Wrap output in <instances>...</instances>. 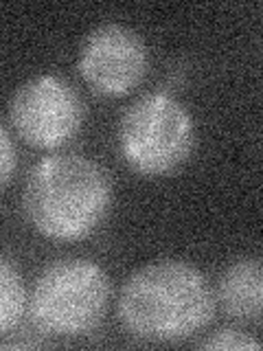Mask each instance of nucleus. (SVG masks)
<instances>
[{
	"mask_svg": "<svg viewBox=\"0 0 263 351\" xmlns=\"http://www.w3.org/2000/svg\"><path fill=\"white\" fill-rule=\"evenodd\" d=\"M215 299L204 274L180 259L138 268L121 288L116 314L123 329L147 343H180L211 323Z\"/></svg>",
	"mask_w": 263,
	"mask_h": 351,
	"instance_id": "1",
	"label": "nucleus"
},
{
	"mask_svg": "<svg viewBox=\"0 0 263 351\" xmlns=\"http://www.w3.org/2000/svg\"><path fill=\"white\" fill-rule=\"evenodd\" d=\"M112 206L108 171L82 154H53L31 167L22 208L40 235L77 241L103 224Z\"/></svg>",
	"mask_w": 263,
	"mask_h": 351,
	"instance_id": "2",
	"label": "nucleus"
},
{
	"mask_svg": "<svg viewBox=\"0 0 263 351\" xmlns=\"http://www.w3.org/2000/svg\"><path fill=\"white\" fill-rule=\"evenodd\" d=\"M110 279L90 259L68 257L49 263L29 296V316L40 332L58 338L84 336L103 321Z\"/></svg>",
	"mask_w": 263,
	"mask_h": 351,
	"instance_id": "3",
	"label": "nucleus"
},
{
	"mask_svg": "<svg viewBox=\"0 0 263 351\" xmlns=\"http://www.w3.org/2000/svg\"><path fill=\"white\" fill-rule=\"evenodd\" d=\"M118 152L140 176H167L191 156L195 123L178 99L167 93L142 95L118 121Z\"/></svg>",
	"mask_w": 263,
	"mask_h": 351,
	"instance_id": "4",
	"label": "nucleus"
},
{
	"mask_svg": "<svg viewBox=\"0 0 263 351\" xmlns=\"http://www.w3.org/2000/svg\"><path fill=\"white\" fill-rule=\"evenodd\" d=\"M9 123L33 147H62L84 123L82 97L62 77L38 75L22 84L11 97Z\"/></svg>",
	"mask_w": 263,
	"mask_h": 351,
	"instance_id": "5",
	"label": "nucleus"
},
{
	"mask_svg": "<svg viewBox=\"0 0 263 351\" xmlns=\"http://www.w3.org/2000/svg\"><path fill=\"white\" fill-rule=\"evenodd\" d=\"M79 73L97 93L127 95L147 73V47L134 29L108 22L84 38Z\"/></svg>",
	"mask_w": 263,
	"mask_h": 351,
	"instance_id": "6",
	"label": "nucleus"
},
{
	"mask_svg": "<svg viewBox=\"0 0 263 351\" xmlns=\"http://www.w3.org/2000/svg\"><path fill=\"white\" fill-rule=\"evenodd\" d=\"M217 303L237 323H263V259L241 257L217 279Z\"/></svg>",
	"mask_w": 263,
	"mask_h": 351,
	"instance_id": "7",
	"label": "nucleus"
},
{
	"mask_svg": "<svg viewBox=\"0 0 263 351\" xmlns=\"http://www.w3.org/2000/svg\"><path fill=\"white\" fill-rule=\"evenodd\" d=\"M27 307L29 299L22 274L9 257H3L0 259V332L9 334L11 329L18 327Z\"/></svg>",
	"mask_w": 263,
	"mask_h": 351,
	"instance_id": "8",
	"label": "nucleus"
},
{
	"mask_svg": "<svg viewBox=\"0 0 263 351\" xmlns=\"http://www.w3.org/2000/svg\"><path fill=\"white\" fill-rule=\"evenodd\" d=\"M263 345L250 334L237 332V329H224L211 338H206L200 349H217V351H248V349H261Z\"/></svg>",
	"mask_w": 263,
	"mask_h": 351,
	"instance_id": "9",
	"label": "nucleus"
},
{
	"mask_svg": "<svg viewBox=\"0 0 263 351\" xmlns=\"http://www.w3.org/2000/svg\"><path fill=\"white\" fill-rule=\"evenodd\" d=\"M16 158H18V154L14 147V138H11L9 125L5 123L0 128V182H3V186H7L11 176H14Z\"/></svg>",
	"mask_w": 263,
	"mask_h": 351,
	"instance_id": "10",
	"label": "nucleus"
}]
</instances>
